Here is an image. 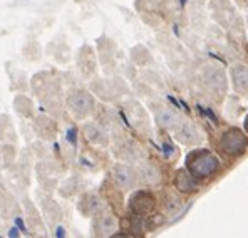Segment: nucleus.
Here are the masks:
<instances>
[{
  "instance_id": "f257e3e1",
  "label": "nucleus",
  "mask_w": 248,
  "mask_h": 238,
  "mask_svg": "<svg viewBox=\"0 0 248 238\" xmlns=\"http://www.w3.org/2000/svg\"><path fill=\"white\" fill-rule=\"evenodd\" d=\"M186 166L188 171L193 175L196 179L200 178H208L213 176L220 168V159L213 155V153L206 151V149H198L193 151L186 158Z\"/></svg>"
},
{
  "instance_id": "f03ea898",
  "label": "nucleus",
  "mask_w": 248,
  "mask_h": 238,
  "mask_svg": "<svg viewBox=\"0 0 248 238\" xmlns=\"http://www.w3.org/2000/svg\"><path fill=\"white\" fill-rule=\"evenodd\" d=\"M248 148V136L236 127H230L220 138V149L228 156H240Z\"/></svg>"
},
{
  "instance_id": "7ed1b4c3",
  "label": "nucleus",
  "mask_w": 248,
  "mask_h": 238,
  "mask_svg": "<svg viewBox=\"0 0 248 238\" xmlns=\"http://www.w3.org/2000/svg\"><path fill=\"white\" fill-rule=\"evenodd\" d=\"M202 80L205 82V86L208 89L213 91V93H217V94H225L227 86H228V79H227L225 71L220 67V65H213V64L203 67Z\"/></svg>"
},
{
  "instance_id": "20e7f679",
  "label": "nucleus",
  "mask_w": 248,
  "mask_h": 238,
  "mask_svg": "<svg viewBox=\"0 0 248 238\" xmlns=\"http://www.w3.org/2000/svg\"><path fill=\"white\" fill-rule=\"evenodd\" d=\"M67 104L71 111L74 112L78 118H84V116L91 114L94 109V97L91 96L87 91H74L71 96L67 97Z\"/></svg>"
},
{
  "instance_id": "39448f33",
  "label": "nucleus",
  "mask_w": 248,
  "mask_h": 238,
  "mask_svg": "<svg viewBox=\"0 0 248 238\" xmlns=\"http://www.w3.org/2000/svg\"><path fill=\"white\" fill-rule=\"evenodd\" d=\"M230 80H232V86L235 89V93L247 96L248 94V65L247 64H233L230 69Z\"/></svg>"
},
{
  "instance_id": "423d86ee",
  "label": "nucleus",
  "mask_w": 248,
  "mask_h": 238,
  "mask_svg": "<svg viewBox=\"0 0 248 238\" xmlns=\"http://www.w3.org/2000/svg\"><path fill=\"white\" fill-rule=\"evenodd\" d=\"M174 134H176V139L181 141L183 144H198V143L203 141V134L198 127L193 123H180L176 127H174Z\"/></svg>"
},
{
  "instance_id": "0eeeda50",
  "label": "nucleus",
  "mask_w": 248,
  "mask_h": 238,
  "mask_svg": "<svg viewBox=\"0 0 248 238\" xmlns=\"http://www.w3.org/2000/svg\"><path fill=\"white\" fill-rule=\"evenodd\" d=\"M129 206L136 215H146L155 208V198L148 191H136L131 196Z\"/></svg>"
},
{
  "instance_id": "6e6552de",
  "label": "nucleus",
  "mask_w": 248,
  "mask_h": 238,
  "mask_svg": "<svg viewBox=\"0 0 248 238\" xmlns=\"http://www.w3.org/2000/svg\"><path fill=\"white\" fill-rule=\"evenodd\" d=\"M112 178L124 190L133 188L134 183H136V173H134L133 168L126 166V164H116L114 170H112Z\"/></svg>"
},
{
  "instance_id": "1a4fd4ad",
  "label": "nucleus",
  "mask_w": 248,
  "mask_h": 238,
  "mask_svg": "<svg viewBox=\"0 0 248 238\" xmlns=\"http://www.w3.org/2000/svg\"><path fill=\"white\" fill-rule=\"evenodd\" d=\"M174 183H176V188L183 193L198 191V181H196V178L189 171H178Z\"/></svg>"
},
{
  "instance_id": "9d476101",
  "label": "nucleus",
  "mask_w": 248,
  "mask_h": 238,
  "mask_svg": "<svg viewBox=\"0 0 248 238\" xmlns=\"http://www.w3.org/2000/svg\"><path fill=\"white\" fill-rule=\"evenodd\" d=\"M156 121H158L159 126L168 127V129H174V127L181 123L180 114H178L176 111H173V109H170V108L159 109V111L156 112Z\"/></svg>"
},
{
  "instance_id": "9b49d317",
  "label": "nucleus",
  "mask_w": 248,
  "mask_h": 238,
  "mask_svg": "<svg viewBox=\"0 0 248 238\" xmlns=\"http://www.w3.org/2000/svg\"><path fill=\"white\" fill-rule=\"evenodd\" d=\"M84 134H86V138L89 139L91 143H94V144H99V146L108 144V134H106V131L96 123H87L86 126H84Z\"/></svg>"
},
{
  "instance_id": "f8f14e48",
  "label": "nucleus",
  "mask_w": 248,
  "mask_h": 238,
  "mask_svg": "<svg viewBox=\"0 0 248 238\" xmlns=\"http://www.w3.org/2000/svg\"><path fill=\"white\" fill-rule=\"evenodd\" d=\"M116 226H118L116 218L111 217V215H104V217L96 220V225H94V228H96V233L99 237H109V235H112V233H114Z\"/></svg>"
},
{
  "instance_id": "ddd939ff",
  "label": "nucleus",
  "mask_w": 248,
  "mask_h": 238,
  "mask_svg": "<svg viewBox=\"0 0 248 238\" xmlns=\"http://www.w3.org/2000/svg\"><path fill=\"white\" fill-rule=\"evenodd\" d=\"M103 208V201H101L97 196H93V195H87L82 198V203L79 205V210H82L86 215H96L101 211Z\"/></svg>"
},
{
  "instance_id": "4468645a",
  "label": "nucleus",
  "mask_w": 248,
  "mask_h": 238,
  "mask_svg": "<svg viewBox=\"0 0 248 238\" xmlns=\"http://www.w3.org/2000/svg\"><path fill=\"white\" fill-rule=\"evenodd\" d=\"M140 176L143 181L149 183V185H156L159 181V178H161L159 176V171L153 164H143L140 170Z\"/></svg>"
},
{
  "instance_id": "2eb2a0df",
  "label": "nucleus",
  "mask_w": 248,
  "mask_h": 238,
  "mask_svg": "<svg viewBox=\"0 0 248 238\" xmlns=\"http://www.w3.org/2000/svg\"><path fill=\"white\" fill-rule=\"evenodd\" d=\"M65 139H67L72 146H78V129H76L74 126L65 131Z\"/></svg>"
},
{
  "instance_id": "dca6fc26",
  "label": "nucleus",
  "mask_w": 248,
  "mask_h": 238,
  "mask_svg": "<svg viewBox=\"0 0 248 238\" xmlns=\"http://www.w3.org/2000/svg\"><path fill=\"white\" fill-rule=\"evenodd\" d=\"M180 206H181V201L178 200V198H171V200H170V203H168V210H170L171 213H173L174 210H178Z\"/></svg>"
},
{
  "instance_id": "f3484780",
  "label": "nucleus",
  "mask_w": 248,
  "mask_h": 238,
  "mask_svg": "<svg viewBox=\"0 0 248 238\" xmlns=\"http://www.w3.org/2000/svg\"><path fill=\"white\" fill-rule=\"evenodd\" d=\"M173 146H171V144H163V153H165V155L166 156H170L171 155V153H173Z\"/></svg>"
},
{
  "instance_id": "a211bd4d",
  "label": "nucleus",
  "mask_w": 248,
  "mask_h": 238,
  "mask_svg": "<svg viewBox=\"0 0 248 238\" xmlns=\"http://www.w3.org/2000/svg\"><path fill=\"white\" fill-rule=\"evenodd\" d=\"M9 237H10V238H20V235H19V230H17V228H10Z\"/></svg>"
},
{
  "instance_id": "6ab92c4d",
  "label": "nucleus",
  "mask_w": 248,
  "mask_h": 238,
  "mask_svg": "<svg viewBox=\"0 0 248 238\" xmlns=\"http://www.w3.org/2000/svg\"><path fill=\"white\" fill-rule=\"evenodd\" d=\"M16 223H17V226H19V230H20V232H27V230H25L24 222H22L20 218H17V220H16Z\"/></svg>"
},
{
  "instance_id": "aec40b11",
  "label": "nucleus",
  "mask_w": 248,
  "mask_h": 238,
  "mask_svg": "<svg viewBox=\"0 0 248 238\" xmlns=\"http://www.w3.org/2000/svg\"><path fill=\"white\" fill-rule=\"evenodd\" d=\"M57 238H64V228H62V226L57 228Z\"/></svg>"
},
{
  "instance_id": "412c9836",
  "label": "nucleus",
  "mask_w": 248,
  "mask_h": 238,
  "mask_svg": "<svg viewBox=\"0 0 248 238\" xmlns=\"http://www.w3.org/2000/svg\"><path fill=\"white\" fill-rule=\"evenodd\" d=\"M111 238H127V237L123 235V233H119V235H114V237H111Z\"/></svg>"
},
{
  "instance_id": "4be33fe9",
  "label": "nucleus",
  "mask_w": 248,
  "mask_h": 238,
  "mask_svg": "<svg viewBox=\"0 0 248 238\" xmlns=\"http://www.w3.org/2000/svg\"><path fill=\"white\" fill-rule=\"evenodd\" d=\"M245 129H247V133H248V116H247V119H245Z\"/></svg>"
}]
</instances>
